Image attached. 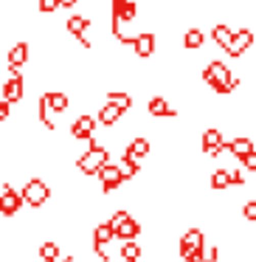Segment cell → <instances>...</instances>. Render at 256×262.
<instances>
[{"instance_id": "1", "label": "cell", "mask_w": 256, "mask_h": 262, "mask_svg": "<svg viewBox=\"0 0 256 262\" xmlns=\"http://www.w3.org/2000/svg\"><path fill=\"white\" fill-rule=\"evenodd\" d=\"M107 149L102 147V144H96L90 138V149H87L85 155H82L79 161H76V166H79V172L82 175H99V169H102L104 164H107Z\"/></svg>"}, {"instance_id": "2", "label": "cell", "mask_w": 256, "mask_h": 262, "mask_svg": "<svg viewBox=\"0 0 256 262\" xmlns=\"http://www.w3.org/2000/svg\"><path fill=\"white\" fill-rule=\"evenodd\" d=\"M48 198H51V189H48V183L45 181H29L23 186V200L31 206V209H40V206H45L48 203Z\"/></svg>"}, {"instance_id": "3", "label": "cell", "mask_w": 256, "mask_h": 262, "mask_svg": "<svg viewBox=\"0 0 256 262\" xmlns=\"http://www.w3.org/2000/svg\"><path fill=\"white\" fill-rule=\"evenodd\" d=\"M203 152L208 155V158H217L220 152H225V138H222V133L217 130V127L203 130Z\"/></svg>"}, {"instance_id": "4", "label": "cell", "mask_w": 256, "mask_h": 262, "mask_svg": "<svg viewBox=\"0 0 256 262\" xmlns=\"http://www.w3.org/2000/svg\"><path fill=\"white\" fill-rule=\"evenodd\" d=\"M99 181H102V189L104 192H115V189L124 183V175H121V169H119V164H104L102 169H99Z\"/></svg>"}, {"instance_id": "5", "label": "cell", "mask_w": 256, "mask_h": 262, "mask_svg": "<svg viewBox=\"0 0 256 262\" xmlns=\"http://www.w3.org/2000/svg\"><path fill=\"white\" fill-rule=\"evenodd\" d=\"M23 192H14L12 186H3V192H0V211L6 217H14L20 211V206H23Z\"/></svg>"}, {"instance_id": "6", "label": "cell", "mask_w": 256, "mask_h": 262, "mask_svg": "<svg viewBox=\"0 0 256 262\" xmlns=\"http://www.w3.org/2000/svg\"><path fill=\"white\" fill-rule=\"evenodd\" d=\"M203 248H205V231H200V228H189V231H183L180 245H177L180 256L189 254V251H203Z\"/></svg>"}, {"instance_id": "7", "label": "cell", "mask_w": 256, "mask_h": 262, "mask_svg": "<svg viewBox=\"0 0 256 262\" xmlns=\"http://www.w3.org/2000/svg\"><path fill=\"white\" fill-rule=\"evenodd\" d=\"M113 237H115V228L110 226V223H102V226H96V231H93V251H96V256L107 259L110 254L104 251V245H107Z\"/></svg>"}, {"instance_id": "8", "label": "cell", "mask_w": 256, "mask_h": 262, "mask_svg": "<svg viewBox=\"0 0 256 262\" xmlns=\"http://www.w3.org/2000/svg\"><path fill=\"white\" fill-rule=\"evenodd\" d=\"M250 46H253V31L250 29H239L234 31V40H231V48H228V57H242L245 51H250Z\"/></svg>"}, {"instance_id": "9", "label": "cell", "mask_w": 256, "mask_h": 262, "mask_svg": "<svg viewBox=\"0 0 256 262\" xmlns=\"http://www.w3.org/2000/svg\"><path fill=\"white\" fill-rule=\"evenodd\" d=\"M96 124H99V119H93V116H79V119L71 124V136H74L76 141H90Z\"/></svg>"}, {"instance_id": "10", "label": "cell", "mask_w": 256, "mask_h": 262, "mask_svg": "<svg viewBox=\"0 0 256 262\" xmlns=\"http://www.w3.org/2000/svg\"><path fill=\"white\" fill-rule=\"evenodd\" d=\"M228 76H231V68H228L225 62H208L203 68V82L211 85V88H217L220 82H225Z\"/></svg>"}, {"instance_id": "11", "label": "cell", "mask_w": 256, "mask_h": 262, "mask_svg": "<svg viewBox=\"0 0 256 262\" xmlns=\"http://www.w3.org/2000/svg\"><path fill=\"white\" fill-rule=\"evenodd\" d=\"M12 71V76L6 79V85H3V99H6L9 104L20 102L23 99V76L17 74V68H9Z\"/></svg>"}, {"instance_id": "12", "label": "cell", "mask_w": 256, "mask_h": 262, "mask_svg": "<svg viewBox=\"0 0 256 262\" xmlns=\"http://www.w3.org/2000/svg\"><path fill=\"white\" fill-rule=\"evenodd\" d=\"M155 48H158V37L152 34V31H144V34H135V40H132V51L138 54V57H152Z\"/></svg>"}, {"instance_id": "13", "label": "cell", "mask_w": 256, "mask_h": 262, "mask_svg": "<svg viewBox=\"0 0 256 262\" xmlns=\"http://www.w3.org/2000/svg\"><path fill=\"white\" fill-rule=\"evenodd\" d=\"M149 116L152 119H177V110L169 107V102H166V96H152L147 104Z\"/></svg>"}, {"instance_id": "14", "label": "cell", "mask_w": 256, "mask_h": 262, "mask_svg": "<svg viewBox=\"0 0 256 262\" xmlns=\"http://www.w3.org/2000/svg\"><path fill=\"white\" fill-rule=\"evenodd\" d=\"M113 17L121 20V23H130V20H135V17H138L135 0H113Z\"/></svg>"}, {"instance_id": "15", "label": "cell", "mask_w": 256, "mask_h": 262, "mask_svg": "<svg viewBox=\"0 0 256 262\" xmlns=\"http://www.w3.org/2000/svg\"><path fill=\"white\" fill-rule=\"evenodd\" d=\"M225 149L234 155V158H239V161H242L245 155H250V152L256 149V144L250 141V138L239 136V138H234V141H225Z\"/></svg>"}, {"instance_id": "16", "label": "cell", "mask_w": 256, "mask_h": 262, "mask_svg": "<svg viewBox=\"0 0 256 262\" xmlns=\"http://www.w3.org/2000/svg\"><path fill=\"white\" fill-rule=\"evenodd\" d=\"M205 46V31L203 29H186L183 31V48L186 51H200Z\"/></svg>"}, {"instance_id": "17", "label": "cell", "mask_w": 256, "mask_h": 262, "mask_svg": "<svg viewBox=\"0 0 256 262\" xmlns=\"http://www.w3.org/2000/svg\"><path fill=\"white\" fill-rule=\"evenodd\" d=\"M87 29H90V20H87V17H71V20H68V31H71L74 37H79V42H82L85 48H90V40L85 37Z\"/></svg>"}, {"instance_id": "18", "label": "cell", "mask_w": 256, "mask_h": 262, "mask_svg": "<svg viewBox=\"0 0 256 262\" xmlns=\"http://www.w3.org/2000/svg\"><path fill=\"white\" fill-rule=\"evenodd\" d=\"M211 37H214V42L222 48V51H228L231 48V40H234V29L225 23H217L214 29H211Z\"/></svg>"}, {"instance_id": "19", "label": "cell", "mask_w": 256, "mask_h": 262, "mask_svg": "<svg viewBox=\"0 0 256 262\" xmlns=\"http://www.w3.org/2000/svg\"><path fill=\"white\" fill-rule=\"evenodd\" d=\"M121 116H124V110H121V107H119V104H113V102H107V104H104V107H102V110H99V116H96V119H99V121H102V124H104V127H113V124H115V121H119V119H121Z\"/></svg>"}, {"instance_id": "20", "label": "cell", "mask_w": 256, "mask_h": 262, "mask_svg": "<svg viewBox=\"0 0 256 262\" xmlns=\"http://www.w3.org/2000/svg\"><path fill=\"white\" fill-rule=\"evenodd\" d=\"M26 59H29V42L12 46V51H9V68H20V65H26Z\"/></svg>"}, {"instance_id": "21", "label": "cell", "mask_w": 256, "mask_h": 262, "mask_svg": "<svg viewBox=\"0 0 256 262\" xmlns=\"http://www.w3.org/2000/svg\"><path fill=\"white\" fill-rule=\"evenodd\" d=\"M138 234H141V223L132 220V217H127V220L115 228V237H121V239H135Z\"/></svg>"}, {"instance_id": "22", "label": "cell", "mask_w": 256, "mask_h": 262, "mask_svg": "<svg viewBox=\"0 0 256 262\" xmlns=\"http://www.w3.org/2000/svg\"><path fill=\"white\" fill-rule=\"evenodd\" d=\"M124 155H130V158H138V161L147 158V155H149V141H147V138H132L130 147L124 149Z\"/></svg>"}, {"instance_id": "23", "label": "cell", "mask_w": 256, "mask_h": 262, "mask_svg": "<svg viewBox=\"0 0 256 262\" xmlns=\"http://www.w3.org/2000/svg\"><path fill=\"white\" fill-rule=\"evenodd\" d=\"M141 245L135 243V239H124V245H121V259L124 262H141Z\"/></svg>"}, {"instance_id": "24", "label": "cell", "mask_w": 256, "mask_h": 262, "mask_svg": "<svg viewBox=\"0 0 256 262\" xmlns=\"http://www.w3.org/2000/svg\"><path fill=\"white\" fill-rule=\"evenodd\" d=\"M119 169H121V175H124V181H130V178H138V169H141V164H138V158H130V155H124V158L119 161Z\"/></svg>"}, {"instance_id": "25", "label": "cell", "mask_w": 256, "mask_h": 262, "mask_svg": "<svg viewBox=\"0 0 256 262\" xmlns=\"http://www.w3.org/2000/svg\"><path fill=\"white\" fill-rule=\"evenodd\" d=\"M45 99H48V104H51L54 113H65V110H68V104H71V99L65 96V93H59V91L45 93Z\"/></svg>"}, {"instance_id": "26", "label": "cell", "mask_w": 256, "mask_h": 262, "mask_svg": "<svg viewBox=\"0 0 256 262\" xmlns=\"http://www.w3.org/2000/svg\"><path fill=\"white\" fill-rule=\"evenodd\" d=\"M234 186L231 183V169H217L214 175H211V189H217V192H222V189Z\"/></svg>"}, {"instance_id": "27", "label": "cell", "mask_w": 256, "mask_h": 262, "mask_svg": "<svg viewBox=\"0 0 256 262\" xmlns=\"http://www.w3.org/2000/svg\"><path fill=\"white\" fill-rule=\"evenodd\" d=\"M107 102L119 104V107L124 110V113L132 107V96H130V93H121V91H113V93H107Z\"/></svg>"}, {"instance_id": "28", "label": "cell", "mask_w": 256, "mask_h": 262, "mask_svg": "<svg viewBox=\"0 0 256 262\" xmlns=\"http://www.w3.org/2000/svg\"><path fill=\"white\" fill-rule=\"evenodd\" d=\"M40 256H42L45 262H57V259H59V245H57V243L40 245Z\"/></svg>"}, {"instance_id": "29", "label": "cell", "mask_w": 256, "mask_h": 262, "mask_svg": "<svg viewBox=\"0 0 256 262\" xmlns=\"http://www.w3.org/2000/svg\"><path fill=\"white\" fill-rule=\"evenodd\" d=\"M242 217H245V220H250V223H256V200H248V203H245Z\"/></svg>"}, {"instance_id": "30", "label": "cell", "mask_w": 256, "mask_h": 262, "mask_svg": "<svg viewBox=\"0 0 256 262\" xmlns=\"http://www.w3.org/2000/svg\"><path fill=\"white\" fill-rule=\"evenodd\" d=\"M127 217H130V211H127V209H119V211H115L113 217H110V226H113V228H119L121 223L127 220Z\"/></svg>"}, {"instance_id": "31", "label": "cell", "mask_w": 256, "mask_h": 262, "mask_svg": "<svg viewBox=\"0 0 256 262\" xmlns=\"http://www.w3.org/2000/svg\"><path fill=\"white\" fill-rule=\"evenodd\" d=\"M239 164H242V169H248V172H256V149L250 155H245L242 161H239Z\"/></svg>"}, {"instance_id": "32", "label": "cell", "mask_w": 256, "mask_h": 262, "mask_svg": "<svg viewBox=\"0 0 256 262\" xmlns=\"http://www.w3.org/2000/svg\"><path fill=\"white\" fill-rule=\"evenodd\" d=\"M217 259H220V248H217V245H211V248L203 251V262H217Z\"/></svg>"}, {"instance_id": "33", "label": "cell", "mask_w": 256, "mask_h": 262, "mask_svg": "<svg viewBox=\"0 0 256 262\" xmlns=\"http://www.w3.org/2000/svg\"><path fill=\"white\" fill-rule=\"evenodd\" d=\"M57 9H59V0H40V12L51 14V12H57Z\"/></svg>"}, {"instance_id": "34", "label": "cell", "mask_w": 256, "mask_h": 262, "mask_svg": "<svg viewBox=\"0 0 256 262\" xmlns=\"http://www.w3.org/2000/svg\"><path fill=\"white\" fill-rule=\"evenodd\" d=\"M9 113H12V107H9V102L6 99H0V124L9 119Z\"/></svg>"}, {"instance_id": "35", "label": "cell", "mask_w": 256, "mask_h": 262, "mask_svg": "<svg viewBox=\"0 0 256 262\" xmlns=\"http://www.w3.org/2000/svg\"><path fill=\"white\" fill-rule=\"evenodd\" d=\"M79 6V0H59V9H74Z\"/></svg>"}, {"instance_id": "36", "label": "cell", "mask_w": 256, "mask_h": 262, "mask_svg": "<svg viewBox=\"0 0 256 262\" xmlns=\"http://www.w3.org/2000/svg\"><path fill=\"white\" fill-rule=\"evenodd\" d=\"M57 262H74V256H68V254H65V256H59Z\"/></svg>"}]
</instances>
